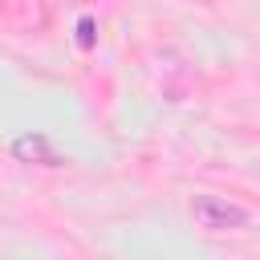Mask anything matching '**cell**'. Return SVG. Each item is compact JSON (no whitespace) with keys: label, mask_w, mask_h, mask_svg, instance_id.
I'll list each match as a JSON object with an SVG mask.
<instances>
[{"label":"cell","mask_w":260,"mask_h":260,"mask_svg":"<svg viewBox=\"0 0 260 260\" xmlns=\"http://www.w3.org/2000/svg\"><path fill=\"white\" fill-rule=\"evenodd\" d=\"M191 215H195V223L207 228V232H236V228L248 223V215H244L236 203H223V199H215V195H199V199L191 203Z\"/></svg>","instance_id":"obj_1"},{"label":"cell","mask_w":260,"mask_h":260,"mask_svg":"<svg viewBox=\"0 0 260 260\" xmlns=\"http://www.w3.org/2000/svg\"><path fill=\"white\" fill-rule=\"evenodd\" d=\"M12 154H16L20 162H45V167H53V162H57L53 146H49L45 138H37V134H24V138H16Z\"/></svg>","instance_id":"obj_2"}]
</instances>
